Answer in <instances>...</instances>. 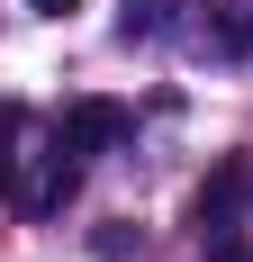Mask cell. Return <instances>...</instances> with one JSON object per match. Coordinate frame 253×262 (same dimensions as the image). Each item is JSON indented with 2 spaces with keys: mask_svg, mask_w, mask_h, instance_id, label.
<instances>
[{
  "mask_svg": "<svg viewBox=\"0 0 253 262\" xmlns=\"http://www.w3.org/2000/svg\"><path fill=\"white\" fill-rule=\"evenodd\" d=\"M244 208H253V163H244V154H226V163L199 181V199H190V226H199L208 244H235Z\"/></svg>",
  "mask_w": 253,
  "mask_h": 262,
  "instance_id": "cell-1",
  "label": "cell"
},
{
  "mask_svg": "<svg viewBox=\"0 0 253 262\" xmlns=\"http://www.w3.org/2000/svg\"><path fill=\"white\" fill-rule=\"evenodd\" d=\"M126 127H136V118H126L118 100H73L64 118H54V145L91 163V154H109V145H126Z\"/></svg>",
  "mask_w": 253,
  "mask_h": 262,
  "instance_id": "cell-2",
  "label": "cell"
},
{
  "mask_svg": "<svg viewBox=\"0 0 253 262\" xmlns=\"http://www.w3.org/2000/svg\"><path fill=\"white\" fill-rule=\"evenodd\" d=\"M73 181H81V154H64V145L46 136V154H36V181L18 190V199H27V217H54L64 199H73Z\"/></svg>",
  "mask_w": 253,
  "mask_h": 262,
  "instance_id": "cell-3",
  "label": "cell"
},
{
  "mask_svg": "<svg viewBox=\"0 0 253 262\" xmlns=\"http://www.w3.org/2000/svg\"><path fill=\"white\" fill-rule=\"evenodd\" d=\"M163 27H172V0H126V9H118V36H126V46H154Z\"/></svg>",
  "mask_w": 253,
  "mask_h": 262,
  "instance_id": "cell-4",
  "label": "cell"
},
{
  "mask_svg": "<svg viewBox=\"0 0 253 262\" xmlns=\"http://www.w3.org/2000/svg\"><path fill=\"white\" fill-rule=\"evenodd\" d=\"M27 9H36V18H73L81 0H27Z\"/></svg>",
  "mask_w": 253,
  "mask_h": 262,
  "instance_id": "cell-5",
  "label": "cell"
},
{
  "mask_svg": "<svg viewBox=\"0 0 253 262\" xmlns=\"http://www.w3.org/2000/svg\"><path fill=\"white\" fill-rule=\"evenodd\" d=\"M9 163H18V154H9V118H0V181H9Z\"/></svg>",
  "mask_w": 253,
  "mask_h": 262,
  "instance_id": "cell-6",
  "label": "cell"
},
{
  "mask_svg": "<svg viewBox=\"0 0 253 262\" xmlns=\"http://www.w3.org/2000/svg\"><path fill=\"white\" fill-rule=\"evenodd\" d=\"M208 262H253V253H235V244H217V253H208Z\"/></svg>",
  "mask_w": 253,
  "mask_h": 262,
  "instance_id": "cell-7",
  "label": "cell"
}]
</instances>
